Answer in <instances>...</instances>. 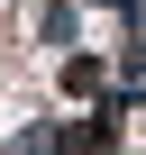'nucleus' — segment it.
<instances>
[{"instance_id":"nucleus-1","label":"nucleus","mask_w":146,"mask_h":155,"mask_svg":"<svg viewBox=\"0 0 146 155\" xmlns=\"http://www.w3.org/2000/svg\"><path fill=\"white\" fill-rule=\"evenodd\" d=\"M73 28H82V9H73V0H28V46L64 55V46H73Z\"/></svg>"},{"instance_id":"nucleus-2","label":"nucleus","mask_w":146,"mask_h":155,"mask_svg":"<svg viewBox=\"0 0 146 155\" xmlns=\"http://www.w3.org/2000/svg\"><path fill=\"white\" fill-rule=\"evenodd\" d=\"M101 82H110V64H101V55H73V46H64V64H55V91H73V101H91Z\"/></svg>"}]
</instances>
